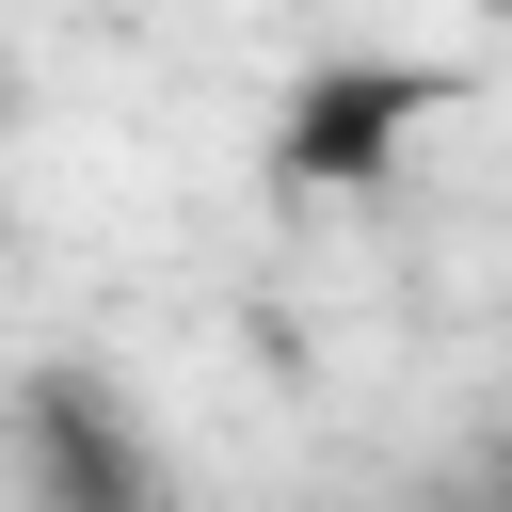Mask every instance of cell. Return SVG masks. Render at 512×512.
<instances>
[{
	"label": "cell",
	"instance_id": "7a4b0ae2",
	"mask_svg": "<svg viewBox=\"0 0 512 512\" xmlns=\"http://www.w3.org/2000/svg\"><path fill=\"white\" fill-rule=\"evenodd\" d=\"M448 96H464V80L416 64V48H336V64H304V80L272 96V176H288V192H384L400 144H416Z\"/></svg>",
	"mask_w": 512,
	"mask_h": 512
},
{
	"label": "cell",
	"instance_id": "6da1fadb",
	"mask_svg": "<svg viewBox=\"0 0 512 512\" xmlns=\"http://www.w3.org/2000/svg\"><path fill=\"white\" fill-rule=\"evenodd\" d=\"M0 464L32 512H176V448L128 416L112 368H16L0 384Z\"/></svg>",
	"mask_w": 512,
	"mask_h": 512
}]
</instances>
